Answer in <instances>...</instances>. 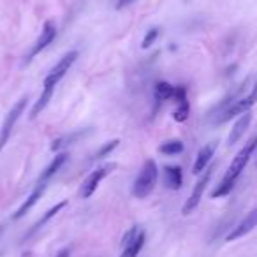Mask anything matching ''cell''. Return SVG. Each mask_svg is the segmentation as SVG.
Returning a JSON list of instances; mask_svg holds the SVG:
<instances>
[{"instance_id":"6da1fadb","label":"cell","mask_w":257,"mask_h":257,"mask_svg":"<svg viewBox=\"0 0 257 257\" xmlns=\"http://www.w3.org/2000/svg\"><path fill=\"white\" fill-rule=\"evenodd\" d=\"M255 148H257V138H252V140H248L245 145H243V148L234 155V159H232L231 166H229L227 173H225L224 178H222L220 185L211 192V197H213V199L231 194V190L234 189L236 180H238L239 175L245 171L246 164H248L250 157H252V154L255 152Z\"/></svg>"},{"instance_id":"7a4b0ae2","label":"cell","mask_w":257,"mask_h":257,"mask_svg":"<svg viewBox=\"0 0 257 257\" xmlns=\"http://www.w3.org/2000/svg\"><path fill=\"white\" fill-rule=\"evenodd\" d=\"M157 178H159V171H157V164H155L154 159H147L141 168L140 175L134 180V187H133V194L138 199H145L154 192L155 185H157Z\"/></svg>"},{"instance_id":"3957f363","label":"cell","mask_w":257,"mask_h":257,"mask_svg":"<svg viewBox=\"0 0 257 257\" xmlns=\"http://www.w3.org/2000/svg\"><path fill=\"white\" fill-rule=\"evenodd\" d=\"M255 104H257V83L252 86V90H250L245 97H238L234 102L229 104V106L225 107L222 116L217 120V123H224V121H229L231 118L238 116V114L241 116L243 113H248Z\"/></svg>"},{"instance_id":"277c9868","label":"cell","mask_w":257,"mask_h":257,"mask_svg":"<svg viewBox=\"0 0 257 257\" xmlns=\"http://www.w3.org/2000/svg\"><path fill=\"white\" fill-rule=\"evenodd\" d=\"M213 171H215V164H211L210 168H206L203 173H201V178L197 180L196 187L192 189V194H190L189 199L185 201V204H183V208H182L183 215H190L192 211H196L197 206H199L201 199H203L204 190H206L208 183H210L211 176H213Z\"/></svg>"},{"instance_id":"5b68a950","label":"cell","mask_w":257,"mask_h":257,"mask_svg":"<svg viewBox=\"0 0 257 257\" xmlns=\"http://www.w3.org/2000/svg\"><path fill=\"white\" fill-rule=\"evenodd\" d=\"M25 107H27V97H23V99H20L18 102L13 106V109L6 114L4 123H2V128H0V152L4 150V147L9 143V138H11L13 128H15L16 121L20 120V116L23 114Z\"/></svg>"},{"instance_id":"8992f818","label":"cell","mask_w":257,"mask_h":257,"mask_svg":"<svg viewBox=\"0 0 257 257\" xmlns=\"http://www.w3.org/2000/svg\"><path fill=\"white\" fill-rule=\"evenodd\" d=\"M78 57H79L78 51H69V53H65L64 57L58 60V64L50 71V74L44 78L43 86H57L58 83H60V79L69 72V69L74 65V62L78 60Z\"/></svg>"},{"instance_id":"52a82bcc","label":"cell","mask_w":257,"mask_h":257,"mask_svg":"<svg viewBox=\"0 0 257 257\" xmlns=\"http://www.w3.org/2000/svg\"><path fill=\"white\" fill-rule=\"evenodd\" d=\"M116 168V164H104V166H100V168H97L95 171H92L88 175V178L83 182V185H81V197L83 199H90V197L93 196V192L97 190V187L100 185V182H102L104 178H106L107 175H109L113 169Z\"/></svg>"},{"instance_id":"ba28073f","label":"cell","mask_w":257,"mask_h":257,"mask_svg":"<svg viewBox=\"0 0 257 257\" xmlns=\"http://www.w3.org/2000/svg\"><path fill=\"white\" fill-rule=\"evenodd\" d=\"M55 37H57V27H55L53 22H46L43 27V30H41L39 39L36 41V44H34L32 50H30L29 57H27V62H30L36 55H39L43 50H46V48L55 41Z\"/></svg>"},{"instance_id":"9c48e42d","label":"cell","mask_w":257,"mask_h":257,"mask_svg":"<svg viewBox=\"0 0 257 257\" xmlns=\"http://www.w3.org/2000/svg\"><path fill=\"white\" fill-rule=\"evenodd\" d=\"M257 227V206L253 208L252 211H248V213L243 217V220L239 222L238 225H236L234 229H232L231 232L227 234V241H234V239H238V238H243L245 234H248L252 229H255Z\"/></svg>"},{"instance_id":"30bf717a","label":"cell","mask_w":257,"mask_h":257,"mask_svg":"<svg viewBox=\"0 0 257 257\" xmlns=\"http://www.w3.org/2000/svg\"><path fill=\"white\" fill-rule=\"evenodd\" d=\"M46 187H48V183H44V182H37V185L34 187V190H32V194H30L29 197H27V201L22 204V206L16 210V213L13 215V220H20V218H23L27 215V211H30L34 208V204L37 203V201L43 197V194H44V190H46Z\"/></svg>"},{"instance_id":"8fae6325","label":"cell","mask_w":257,"mask_h":257,"mask_svg":"<svg viewBox=\"0 0 257 257\" xmlns=\"http://www.w3.org/2000/svg\"><path fill=\"white\" fill-rule=\"evenodd\" d=\"M215 150H217V141H211V143L204 145V147L201 148L199 154H197V157H196V162H194V166H192L194 175H201V173L210 166V161L215 155Z\"/></svg>"},{"instance_id":"7c38bea8","label":"cell","mask_w":257,"mask_h":257,"mask_svg":"<svg viewBox=\"0 0 257 257\" xmlns=\"http://www.w3.org/2000/svg\"><path fill=\"white\" fill-rule=\"evenodd\" d=\"M250 123H252V113H243L241 116L236 120V123L232 125L231 133H229V138H227V143L231 145H236L239 140L243 138V134L246 133V128L250 127Z\"/></svg>"},{"instance_id":"4fadbf2b","label":"cell","mask_w":257,"mask_h":257,"mask_svg":"<svg viewBox=\"0 0 257 257\" xmlns=\"http://www.w3.org/2000/svg\"><path fill=\"white\" fill-rule=\"evenodd\" d=\"M65 162H67V154H64V152H62V154L55 155V159H53V161H51V164L48 166V168L44 169L43 173H41V176H39V180H37V182H44V183H48L51 178H53L55 175H57L58 171H60L62 166H64Z\"/></svg>"},{"instance_id":"5bb4252c","label":"cell","mask_w":257,"mask_h":257,"mask_svg":"<svg viewBox=\"0 0 257 257\" xmlns=\"http://www.w3.org/2000/svg\"><path fill=\"white\" fill-rule=\"evenodd\" d=\"M166 185L171 190H178L183 183V173L180 166H166Z\"/></svg>"},{"instance_id":"9a60e30c","label":"cell","mask_w":257,"mask_h":257,"mask_svg":"<svg viewBox=\"0 0 257 257\" xmlns=\"http://www.w3.org/2000/svg\"><path fill=\"white\" fill-rule=\"evenodd\" d=\"M88 133L90 131H76V133H71V134H67V136L58 138V140H55L53 145H51V152H58L65 147H71V145H74L76 141H79L81 138H85Z\"/></svg>"},{"instance_id":"2e32d148","label":"cell","mask_w":257,"mask_h":257,"mask_svg":"<svg viewBox=\"0 0 257 257\" xmlns=\"http://www.w3.org/2000/svg\"><path fill=\"white\" fill-rule=\"evenodd\" d=\"M53 93H55V86H44L43 88V93H41L39 100L34 104L32 111H30V118H37L41 114V111H44V107L50 104V100L53 99Z\"/></svg>"},{"instance_id":"e0dca14e","label":"cell","mask_w":257,"mask_h":257,"mask_svg":"<svg viewBox=\"0 0 257 257\" xmlns=\"http://www.w3.org/2000/svg\"><path fill=\"white\" fill-rule=\"evenodd\" d=\"M65 206H67V201H60V203H57V204H55V206H51L50 210H48L46 213H44L43 217H41L39 220H37L36 224L32 225V229H30V232H29V234H32V232L39 231L41 227H44V225H46L48 222H50L51 218H53L55 215L58 213V211H62V210H64Z\"/></svg>"},{"instance_id":"ac0fdd59","label":"cell","mask_w":257,"mask_h":257,"mask_svg":"<svg viewBox=\"0 0 257 257\" xmlns=\"http://www.w3.org/2000/svg\"><path fill=\"white\" fill-rule=\"evenodd\" d=\"M145 241H147V234H145V231H140L138 238L134 239V241L131 243V245H127L123 250H121L120 257H138V255H140L141 250H143Z\"/></svg>"},{"instance_id":"d6986e66","label":"cell","mask_w":257,"mask_h":257,"mask_svg":"<svg viewBox=\"0 0 257 257\" xmlns=\"http://www.w3.org/2000/svg\"><path fill=\"white\" fill-rule=\"evenodd\" d=\"M155 100H157L159 104H162L164 100H173V93H175V86L169 85V83L166 81H159L157 85H155Z\"/></svg>"},{"instance_id":"ffe728a7","label":"cell","mask_w":257,"mask_h":257,"mask_svg":"<svg viewBox=\"0 0 257 257\" xmlns=\"http://www.w3.org/2000/svg\"><path fill=\"white\" fill-rule=\"evenodd\" d=\"M183 150H185V147L180 140H169L159 145V152L164 155H180Z\"/></svg>"},{"instance_id":"44dd1931","label":"cell","mask_w":257,"mask_h":257,"mask_svg":"<svg viewBox=\"0 0 257 257\" xmlns=\"http://www.w3.org/2000/svg\"><path fill=\"white\" fill-rule=\"evenodd\" d=\"M189 114H190V104H189V99L187 100H183V102H180V104H176V109L173 111V118H175L176 121H185L187 118H189Z\"/></svg>"},{"instance_id":"7402d4cb","label":"cell","mask_w":257,"mask_h":257,"mask_svg":"<svg viewBox=\"0 0 257 257\" xmlns=\"http://www.w3.org/2000/svg\"><path fill=\"white\" fill-rule=\"evenodd\" d=\"M120 145V141L118 140H113V141H107L106 145H102V147L99 148V150L95 152V155H93V159H104V157H107V155L111 154V152L114 150V148Z\"/></svg>"},{"instance_id":"603a6c76","label":"cell","mask_w":257,"mask_h":257,"mask_svg":"<svg viewBox=\"0 0 257 257\" xmlns=\"http://www.w3.org/2000/svg\"><path fill=\"white\" fill-rule=\"evenodd\" d=\"M140 231H141V229L138 227V225H133V227L128 229V231L123 234V238H121V248H125V246H127V245H131V243H133L134 239L138 238V234H140Z\"/></svg>"},{"instance_id":"cb8c5ba5","label":"cell","mask_w":257,"mask_h":257,"mask_svg":"<svg viewBox=\"0 0 257 257\" xmlns=\"http://www.w3.org/2000/svg\"><path fill=\"white\" fill-rule=\"evenodd\" d=\"M157 37H159V29H152V30H148L147 32V36H145V39H143V50H148V48L152 46V44L157 41Z\"/></svg>"},{"instance_id":"d4e9b609","label":"cell","mask_w":257,"mask_h":257,"mask_svg":"<svg viewBox=\"0 0 257 257\" xmlns=\"http://www.w3.org/2000/svg\"><path fill=\"white\" fill-rule=\"evenodd\" d=\"M173 100H175L176 104H180V102H183V100H187V88H185V86H175Z\"/></svg>"},{"instance_id":"484cf974","label":"cell","mask_w":257,"mask_h":257,"mask_svg":"<svg viewBox=\"0 0 257 257\" xmlns=\"http://www.w3.org/2000/svg\"><path fill=\"white\" fill-rule=\"evenodd\" d=\"M133 2H136V0H118V4H116V9H123L127 8V6H131Z\"/></svg>"},{"instance_id":"4316f807","label":"cell","mask_w":257,"mask_h":257,"mask_svg":"<svg viewBox=\"0 0 257 257\" xmlns=\"http://www.w3.org/2000/svg\"><path fill=\"white\" fill-rule=\"evenodd\" d=\"M55 257H71V250H69V248H62Z\"/></svg>"}]
</instances>
